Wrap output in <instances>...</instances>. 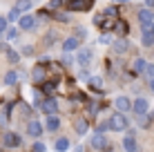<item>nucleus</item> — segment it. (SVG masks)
I'll use <instances>...</instances> for the list:
<instances>
[{
    "mask_svg": "<svg viewBox=\"0 0 154 152\" xmlns=\"http://www.w3.org/2000/svg\"><path fill=\"white\" fill-rule=\"evenodd\" d=\"M127 114L123 112H114L112 116H109V121H107V128L109 130H114V132H123V130L127 128Z\"/></svg>",
    "mask_w": 154,
    "mask_h": 152,
    "instance_id": "1",
    "label": "nucleus"
},
{
    "mask_svg": "<svg viewBox=\"0 0 154 152\" xmlns=\"http://www.w3.org/2000/svg\"><path fill=\"white\" fill-rule=\"evenodd\" d=\"M89 145L92 150H105V152H112V145L107 143V137H103V132H96L92 139H89Z\"/></svg>",
    "mask_w": 154,
    "mask_h": 152,
    "instance_id": "2",
    "label": "nucleus"
},
{
    "mask_svg": "<svg viewBox=\"0 0 154 152\" xmlns=\"http://www.w3.org/2000/svg\"><path fill=\"white\" fill-rule=\"evenodd\" d=\"M38 110H40V112H45V114H56L58 112V101L54 96H45L38 103Z\"/></svg>",
    "mask_w": 154,
    "mask_h": 152,
    "instance_id": "3",
    "label": "nucleus"
},
{
    "mask_svg": "<svg viewBox=\"0 0 154 152\" xmlns=\"http://www.w3.org/2000/svg\"><path fill=\"white\" fill-rule=\"evenodd\" d=\"M94 58V51L89 49V47H83V49H76V65L81 67H87L89 63Z\"/></svg>",
    "mask_w": 154,
    "mask_h": 152,
    "instance_id": "4",
    "label": "nucleus"
},
{
    "mask_svg": "<svg viewBox=\"0 0 154 152\" xmlns=\"http://www.w3.org/2000/svg\"><path fill=\"white\" fill-rule=\"evenodd\" d=\"M92 7V0H69V2H67V9H69V11H87V9Z\"/></svg>",
    "mask_w": 154,
    "mask_h": 152,
    "instance_id": "5",
    "label": "nucleus"
},
{
    "mask_svg": "<svg viewBox=\"0 0 154 152\" xmlns=\"http://www.w3.org/2000/svg\"><path fill=\"white\" fill-rule=\"evenodd\" d=\"M2 143H5V148H20V145H23V139L16 132H7L2 137Z\"/></svg>",
    "mask_w": 154,
    "mask_h": 152,
    "instance_id": "6",
    "label": "nucleus"
},
{
    "mask_svg": "<svg viewBox=\"0 0 154 152\" xmlns=\"http://www.w3.org/2000/svg\"><path fill=\"white\" fill-rule=\"evenodd\" d=\"M36 27V18L34 16H18V29H23V31H31Z\"/></svg>",
    "mask_w": 154,
    "mask_h": 152,
    "instance_id": "7",
    "label": "nucleus"
},
{
    "mask_svg": "<svg viewBox=\"0 0 154 152\" xmlns=\"http://www.w3.org/2000/svg\"><path fill=\"white\" fill-rule=\"evenodd\" d=\"M132 110H134L136 114H147V110H150V101L147 98H134L132 101Z\"/></svg>",
    "mask_w": 154,
    "mask_h": 152,
    "instance_id": "8",
    "label": "nucleus"
},
{
    "mask_svg": "<svg viewBox=\"0 0 154 152\" xmlns=\"http://www.w3.org/2000/svg\"><path fill=\"white\" fill-rule=\"evenodd\" d=\"M78 47H81V40H78L76 36H69V38L63 40V51H65V54H72V51H76Z\"/></svg>",
    "mask_w": 154,
    "mask_h": 152,
    "instance_id": "9",
    "label": "nucleus"
},
{
    "mask_svg": "<svg viewBox=\"0 0 154 152\" xmlns=\"http://www.w3.org/2000/svg\"><path fill=\"white\" fill-rule=\"evenodd\" d=\"M114 107H116V112H123V114H127V112L132 110V101H130L127 96H119V98L114 101Z\"/></svg>",
    "mask_w": 154,
    "mask_h": 152,
    "instance_id": "10",
    "label": "nucleus"
},
{
    "mask_svg": "<svg viewBox=\"0 0 154 152\" xmlns=\"http://www.w3.org/2000/svg\"><path fill=\"white\" fill-rule=\"evenodd\" d=\"M27 134L29 137H40L42 134V125H40L38 119H31V121L27 123Z\"/></svg>",
    "mask_w": 154,
    "mask_h": 152,
    "instance_id": "11",
    "label": "nucleus"
},
{
    "mask_svg": "<svg viewBox=\"0 0 154 152\" xmlns=\"http://www.w3.org/2000/svg\"><path fill=\"white\" fill-rule=\"evenodd\" d=\"M45 128L49 130V132H56V130L60 128V119H58L56 114H47V119H45Z\"/></svg>",
    "mask_w": 154,
    "mask_h": 152,
    "instance_id": "12",
    "label": "nucleus"
},
{
    "mask_svg": "<svg viewBox=\"0 0 154 152\" xmlns=\"http://www.w3.org/2000/svg\"><path fill=\"white\" fill-rule=\"evenodd\" d=\"M31 76H34V81H36V83L47 81V67H45V65H36V67H34V72H31Z\"/></svg>",
    "mask_w": 154,
    "mask_h": 152,
    "instance_id": "13",
    "label": "nucleus"
},
{
    "mask_svg": "<svg viewBox=\"0 0 154 152\" xmlns=\"http://www.w3.org/2000/svg\"><path fill=\"white\" fill-rule=\"evenodd\" d=\"M74 130H76V134H78V137H83V134L89 130L87 119H74Z\"/></svg>",
    "mask_w": 154,
    "mask_h": 152,
    "instance_id": "14",
    "label": "nucleus"
},
{
    "mask_svg": "<svg viewBox=\"0 0 154 152\" xmlns=\"http://www.w3.org/2000/svg\"><path fill=\"white\" fill-rule=\"evenodd\" d=\"M123 148H125V152H136V150H139V145H136V139L132 137V134L123 137Z\"/></svg>",
    "mask_w": 154,
    "mask_h": 152,
    "instance_id": "15",
    "label": "nucleus"
},
{
    "mask_svg": "<svg viewBox=\"0 0 154 152\" xmlns=\"http://www.w3.org/2000/svg\"><path fill=\"white\" fill-rule=\"evenodd\" d=\"M139 20H141V23H152V20H154V11L147 9V7H143L139 11Z\"/></svg>",
    "mask_w": 154,
    "mask_h": 152,
    "instance_id": "16",
    "label": "nucleus"
},
{
    "mask_svg": "<svg viewBox=\"0 0 154 152\" xmlns=\"http://www.w3.org/2000/svg\"><path fill=\"white\" fill-rule=\"evenodd\" d=\"M89 87H92L94 92H103V90H105L103 78H100V76H92V78H89Z\"/></svg>",
    "mask_w": 154,
    "mask_h": 152,
    "instance_id": "17",
    "label": "nucleus"
},
{
    "mask_svg": "<svg viewBox=\"0 0 154 152\" xmlns=\"http://www.w3.org/2000/svg\"><path fill=\"white\" fill-rule=\"evenodd\" d=\"M5 54H7V60L11 63V65H16V63H20V54L16 49H11V47H5Z\"/></svg>",
    "mask_w": 154,
    "mask_h": 152,
    "instance_id": "18",
    "label": "nucleus"
},
{
    "mask_svg": "<svg viewBox=\"0 0 154 152\" xmlns=\"http://www.w3.org/2000/svg\"><path fill=\"white\" fill-rule=\"evenodd\" d=\"M112 29H116L119 34H127V31H130V25H127L125 20H119V18H114V25H112Z\"/></svg>",
    "mask_w": 154,
    "mask_h": 152,
    "instance_id": "19",
    "label": "nucleus"
},
{
    "mask_svg": "<svg viewBox=\"0 0 154 152\" xmlns=\"http://www.w3.org/2000/svg\"><path fill=\"white\" fill-rule=\"evenodd\" d=\"M127 49H130V43H127V40H116L114 43V51L116 54H125Z\"/></svg>",
    "mask_w": 154,
    "mask_h": 152,
    "instance_id": "20",
    "label": "nucleus"
},
{
    "mask_svg": "<svg viewBox=\"0 0 154 152\" xmlns=\"http://www.w3.org/2000/svg\"><path fill=\"white\" fill-rule=\"evenodd\" d=\"M67 150H69V141H67L65 137L56 139V152H67Z\"/></svg>",
    "mask_w": 154,
    "mask_h": 152,
    "instance_id": "21",
    "label": "nucleus"
},
{
    "mask_svg": "<svg viewBox=\"0 0 154 152\" xmlns=\"http://www.w3.org/2000/svg\"><path fill=\"white\" fill-rule=\"evenodd\" d=\"M14 9H16V11H29V9H31V0H18Z\"/></svg>",
    "mask_w": 154,
    "mask_h": 152,
    "instance_id": "22",
    "label": "nucleus"
},
{
    "mask_svg": "<svg viewBox=\"0 0 154 152\" xmlns=\"http://www.w3.org/2000/svg\"><path fill=\"white\" fill-rule=\"evenodd\" d=\"M2 81H5V85H16V81H18V72H7Z\"/></svg>",
    "mask_w": 154,
    "mask_h": 152,
    "instance_id": "23",
    "label": "nucleus"
},
{
    "mask_svg": "<svg viewBox=\"0 0 154 152\" xmlns=\"http://www.w3.org/2000/svg\"><path fill=\"white\" fill-rule=\"evenodd\" d=\"M141 43H143V47H152L154 45V31L152 34H141Z\"/></svg>",
    "mask_w": 154,
    "mask_h": 152,
    "instance_id": "24",
    "label": "nucleus"
},
{
    "mask_svg": "<svg viewBox=\"0 0 154 152\" xmlns=\"http://www.w3.org/2000/svg\"><path fill=\"white\" fill-rule=\"evenodd\" d=\"M145 65H147V60H145V58H136V60H134V72H139V74H143Z\"/></svg>",
    "mask_w": 154,
    "mask_h": 152,
    "instance_id": "25",
    "label": "nucleus"
},
{
    "mask_svg": "<svg viewBox=\"0 0 154 152\" xmlns=\"http://www.w3.org/2000/svg\"><path fill=\"white\" fill-rule=\"evenodd\" d=\"M150 123H152L150 114H139V125H141V128H147Z\"/></svg>",
    "mask_w": 154,
    "mask_h": 152,
    "instance_id": "26",
    "label": "nucleus"
},
{
    "mask_svg": "<svg viewBox=\"0 0 154 152\" xmlns=\"http://www.w3.org/2000/svg\"><path fill=\"white\" fill-rule=\"evenodd\" d=\"M5 36H7V40H14L18 36V27H7L5 29Z\"/></svg>",
    "mask_w": 154,
    "mask_h": 152,
    "instance_id": "27",
    "label": "nucleus"
},
{
    "mask_svg": "<svg viewBox=\"0 0 154 152\" xmlns=\"http://www.w3.org/2000/svg\"><path fill=\"white\" fill-rule=\"evenodd\" d=\"M154 31V20L152 23H141V34H152Z\"/></svg>",
    "mask_w": 154,
    "mask_h": 152,
    "instance_id": "28",
    "label": "nucleus"
},
{
    "mask_svg": "<svg viewBox=\"0 0 154 152\" xmlns=\"http://www.w3.org/2000/svg\"><path fill=\"white\" fill-rule=\"evenodd\" d=\"M103 16H105V18H116V16H119V9H116V7H107L103 11Z\"/></svg>",
    "mask_w": 154,
    "mask_h": 152,
    "instance_id": "29",
    "label": "nucleus"
},
{
    "mask_svg": "<svg viewBox=\"0 0 154 152\" xmlns=\"http://www.w3.org/2000/svg\"><path fill=\"white\" fill-rule=\"evenodd\" d=\"M51 16H54L56 20H60V23H69V16H67V14H60V11H58V9H56V11L51 14Z\"/></svg>",
    "mask_w": 154,
    "mask_h": 152,
    "instance_id": "30",
    "label": "nucleus"
},
{
    "mask_svg": "<svg viewBox=\"0 0 154 152\" xmlns=\"http://www.w3.org/2000/svg\"><path fill=\"white\" fill-rule=\"evenodd\" d=\"M63 2H65V0H49V9H51V11H56V9L63 7Z\"/></svg>",
    "mask_w": 154,
    "mask_h": 152,
    "instance_id": "31",
    "label": "nucleus"
},
{
    "mask_svg": "<svg viewBox=\"0 0 154 152\" xmlns=\"http://www.w3.org/2000/svg\"><path fill=\"white\" fill-rule=\"evenodd\" d=\"M143 76H150V78H154V65H150V63H147V65H145V70H143Z\"/></svg>",
    "mask_w": 154,
    "mask_h": 152,
    "instance_id": "32",
    "label": "nucleus"
},
{
    "mask_svg": "<svg viewBox=\"0 0 154 152\" xmlns=\"http://www.w3.org/2000/svg\"><path fill=\"white\" fill-rule=\"evenodd\" d=\"M85 36H87V29H85V27H76V38H78V40H83Z\"/></svg>",
    "mask_w": 154,
    "mask_h": 152,
    "instance_id": "33",
    "label": "nucleus"
},
{
    "mask_svg": "<svg viewBox=\"0 0 154 152\" xmlns=\"http://www.w3.org/2000/svg\"><path fill=\"white\" fill-rule=\"evenodd\" d=\"M47 148H45V143H42V141H36L34 143V152H45Z\"/></svg>",
    "mask_w": 154,
    "mask_h": 152,
    "instance_id": "34",
    "label": "nucleus"
},
{
    "mask_svg": "<svg viewBox=\"0 0 154 152\" xmlns=\"http://www.w3.org/2000/svg\"><path fill=\"white\" fill-rule=\"evenodd\" d=\"M7 27H9V20L5 18V16H0V31L5 34V29H7Z\"/></svg>",
    "mask_w": 154,
    "mask_h": 152,
    "instance_id": "35",
    "label": "nucleus"
},
{
    "mask_svg": "<svg viewBox=\"0 0 154 152\" xmlns=\"http://www.w3.org/2000/svg\"><path fill=\"white\" fill-rule=\"evenodd\" d=\"M18 16H20V11L11 9V11H9V16H7V20H18Z\"/></svg>",
    "mask_w": 154,
    "mask_h": 152,
    "instance_id": "36",
    "label": "nucleus"
},
{
    "mask_svg": "<svg viewBox=\"0 0 154 152\" xmlns=\"http://www.w3.org/2000/svg\"><path fill=\"white\" fill-rule=\"evenodd\" d=\"M23 54H25V56H31V54H34V49H31V45H25Z\"/></svg>",
    "mask_w": 154,
    "mask_h": 152,
    "instance_id": "37",
    "label": "nucleus"
},
{
    "mask_svg": "<svg viewBox=\"0 0 154 152\" xmlns=\"http://www.w3.org/2000/svg\"><path fill=\"white\" fill-rule=\"evenodd\" d=\"M145 7H147V9H152V7H154V0H145Z\"/></svg>",
    "mask_w": 154,
    "mask_h": 152,
    "instance_id": "38",
    "label": "nucleus"
},
{
    "mask_svg": "<svg viewBox=\"0 0 154 152\" xmlns=\"http://www.w3.org/2000/svg\"><path fill=\"white\" fill-rule=\"evenodd\" d=\"M150 90L154 92V78H152V81H150Z\"/></svg>",
    "mask_w": 154,
    "mask_h": 152,
    "instance_id": "39",
    "label": "nucleus"
},
{
    "mask_svg": "<svg viewBox=\"0 0 154 152\" xmlns=\"http://www.w3.org/2000/svg\"><path fill=\"white\" fill-rule=\"evenodd\" d=\"M114 2H130V0H114Z\"/></svg>",
    "mask_w": 154,
    "mask_h": 152,
    "instance_id": "40",
    "label": "nucleus"
},
{
    "mask_svg": "<svg viewBox=\"0 0 154 152\" xmlns=\"http://www.w3.org/2000/svg\"><path fill=\"white\" fill-rule=\"evenodd\" d=\"M0 40H2V31H0Z\"/></svg>",
    "mask_w": 154,
    "mask_h": 152,
    "instance_id": "41",
    "label": "nucleus"
}]
</instances>
